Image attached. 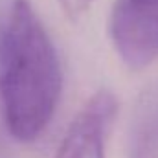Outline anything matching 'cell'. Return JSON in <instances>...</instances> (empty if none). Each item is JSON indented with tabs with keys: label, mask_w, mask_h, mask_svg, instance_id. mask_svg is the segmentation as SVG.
Returning a JSON list of instances; mask_svg holds the SVG:
<instances>
[{
	"label": "cell",
	"mask_w": 158,
	"mask_h": 158,
	"mask_svg": "<svg viewBox=\"0 0 158 158\" xmlns=\"http://www.w3.org/2000/svg\"><path fill=\"white\" fill-rule=\"evenodd\" d=\"M116 114V96L107 88L94 92L70 121L55 158H107V134Z\"/></svg>",
	"instance_id": "cell-3"
},
{
	"label": "cell",
	"mask_w": 158,
	"mask_h": 158,
	"mask_svg": "<svg viewBox=\"0 0 158 158\" xmlns=\"http://www.w3.org/2000/svg\"><path fill=\"white\" fill-rule=\"evenodd\" d=\"M109 37L131 70L153 64L158 59V0H114Z\"/></svg>",
	"instance_id": "cell-2"
},
{
	"label": "cell",
	"mask_w": 158,
	"mask_h": 158,
	"mask_svg": "<svg viewBox=\"0 0 158 158\" xmlns=\"http://www.w3.org/2000/svg\"><path fill=\"white\" fill-rule=\"evenodd\" d=\"M59 6H61V11L70 19V20H77L81 19L88 9L90 6L96 2V0H57Z\"/></svg>",
	"instance_id": "cell-4"
},
{
	"label": "cell",
	"mask_w": 158,
	"mask_h": 158,
	"mask_svg": "<svg viewBox=\"0 0 158 158\" xmlns=\"http://www.w3.org/2000/svg\"><path fill=\"white\" fill-rule=\"evenodd\" d=\"M63 70L31 0H11L0 30V107L7 132L33 142L55 116Z\"/></svg>",
	"instance_id": "cell-1"
}]
</instances>
